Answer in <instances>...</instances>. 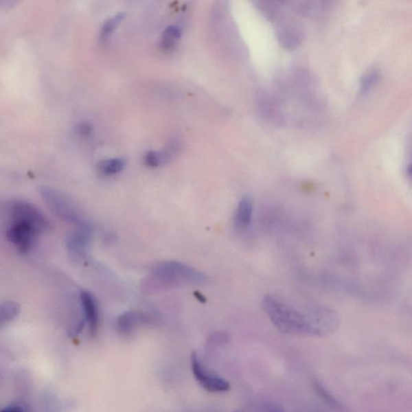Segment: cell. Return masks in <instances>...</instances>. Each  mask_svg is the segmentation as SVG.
Wrapping results in <instances>:
<instances>
[{
  "mask_svg": "<svg viewBox=\"0 0 412 412\" xmlns=\"http://www.w3.org/2000/svg\"><path fill=\"white\" fill-rule=\"evenodd\" d=\"M76 226V229L67 237V246L73 254L82 255L91 243L93 228L90 222L86 221H82Z\"/></svg>",
  "mask_w": 412,
  "mask_h": 412,
  "instance_id": "52a82bcc",
  "label": "cell"
},
{
  "mask_svg": "<svg viewBox=\"0 0 412 412\" xmlns=\"http://www.w3.org/2000/svg\"><path fill=\"white\" fill-rule=\"evenodd\" d=\"M152 280L159 287H176L183 284H203L206 276L192 266L178 261H165L154 266Z\"/></svg>",
  "mask_w": 412,
  "mask_h": 412,
  "instance_id": "7a4b0ae2",
  "label": "cell"
},
{
  "mask_svg": "<svg viewBox=\"0 0 412 412\" xmlns=\"http://www.w3.org/2000/svg\"><path fill=\"white\" fill-rule=\"evenodd\" d=\"M379 73L377 70H371L364 74L360 82V92L365 93L368 92L374 85L378 82L379 79Z\"/></svg>",
  "mask_w": 412,
  "mask_h": 412,
  "instance_id": "e0dca14e",
  "label": "cell"
},
{
  "mask_svg": "<svg viewBox=\"0 0 412 412\" xmlns=\"http://www.w3.org/2000/svg\"><path fill=\"white\" fill-rule=\"evenodd\" d=\"M125 165L126 163L123 159H111V160L102 161L98 165V170L102 175L111 176L123 171Z\"/></svg>",
  "mask_w": 412,
  "mask_h": 412,
  "instance_id": "4fadbf2b",
  "label": "cell"
},
{
  "mask_svg": "<svg viewBox=\"0 0 412 412\" xmlns=\"http://www.w3.org/2000/svg\"><path fill=\"white\" fill-rule=\"evenodd\" d=\"M144 161L148 166L152 168H157L165 163L161 153L154 151H150L145 154Z\"/></svg>",
  "mask_w": 412,
  "mask_h": 412,
  "instance_id": "ac0fdd59",
  "label": "cell"
},
{
  "mask_svg": "<svg viewBox=\"0 0 412 412\" xmlns=\"http://www.w3.org/2000/svg\"><path fill=\"white\" fill-rule=\"evenodd\" d=\"M80 301L84 321L87 323L91 334L95 335L100 325V312H98L96 299L90 292L83 290L80 293Z\"/></svg>",
  "mask_w": 412,
  "mask_h": 412,
  "instance_id": "ba28073f",
  "label": "cell"
},
{
  "mask_svg": "<svg viewBox=\"0 0 412 412\" xmlns=\"http://www.w3.org/2000/svg\"><path fill=\"white\" fill-rule=\"evenodd\" d=\"M40 194L56 216L65 222L76 225L83 221L76 205L62 192L51 187L43 186L40 189Z\"/></svg>",
  "mask_w": 412,
  "mask_h": 412,
  "instance_id": "3957f363",
  "label": "cell"
},
{
  "mask_svg": "<svg viewBox=\"0 0 412 412\" xmlns=\"http://www.w3.org/2000/svg\"><path fill=\"white\" fill-rule=\"evenodd\" d=\"M259 412H285L280 406L274 404V402H264L261 404Z\"/></svg>",
  "mask_w": 412,
  "mask_h": 412,
  "instance_id": "ffe728a7",
  "label": "cell"
},
{
  "mask_svg": "<svg viewBox=\"0 0 412 412\" xmlns=\"http://www.w3.org/2000/svg\"><path fill=\"white\" fill-rule=\"evenodd\" d=\"M38 235L34 229L19 222H13L7 232L8 240L23 254L31 251Z\"/></svg>",
  "mask_w": 412,
  "mask_h": 412,
  "instance_id": "8992f818",
  "label": "cell"
},
{
  "mask_svg": "<svg viewBox=\"0 0 412 412\" xmlns=\"http://www.w3.org/2000/svg\"><path fill=\"white\" fill-rule=\"evenodd\" d=\"M191 365L196 380L205 390L210 392H225L231 388L229 383L224 378L209 372L203 366L196 353H193L191 356Z\"/></svg>",
  "mask_w": 412,
  "mask_h": 412,
  "instance_id": "5b68a950",
  "label": "cell"
},
{
  "mask_svg": "<svg viewBox=\"0 0 412 412\" xmlns=\"http://www.w3.org/2000/svg\"><path fill=\"white\" fill-rule=\"evenodd\" d=\"M181 36V30L179 27L171 25L166 27L163 32L161 46L163 49L172 50L176 45V42Z\"/></svg>",
  "mask_w": 412,
  "mask_h": 412,
  "instance_id": "7c38bea8",
  "label": "cell"
},
{
  "mask_svg": "<svg viewBox=\"0 0 412 412\" xmlns=\"http://www.w3.org/2000/svg\"><path fill=\"white\" fill-rule=\"evenodd\" d=\"M313 387H314L317 394L320 396L321 399H322L325 404L330 405L336 411H343V407L341 406L339 401L331 394L330 391L323 385V383L315 381L314 384H313Z\"/></svg>",
  "mask_w": 412,
  "mask_h": 412,
  "instance_id": "5bb4252c",
  "label": "cell"
},
{
  "mask_svg": "<svg viewBox=\"0 0 412 412\" xmlns=\"http://www.w3.org/2000/svg\"><path fill=\"white\" fill-rule=\"evenodd\" d=\"M196 297L199 299L201 302H205V298L199 293H195Z\"/></svg>",
  "mask_w": 412,
  "mask_h": 412,
  "instance_id": "7402d4cb",
  "label": "cell"
},
{
  "mask_svg": "<svg viewBox=\"0 0 412 412\" xmlns=\"http://www.w3.org/2000/svg\"><path fill=\"white\" fill-rule=\"evenodd\" d=\"M0 412H29L25 407L21 405H12L4 407Z\"/></svg>",
  "mask_w": 412,
  "mask_h": 412,
  "instance_id": "44dd1931",
  "label": "cell"
},
{
  "mask_svg": "<svg viewBox=\"0 0 412 412\" xmlns=\"http://www.w3.org/2000/svg\"><path fill=\"white\" fill-rule=\"evenodd\" d=\"M20 313V306L14 301L0 303V329L16 319Z\"/></svg>",
  "mask_w": 412,
  "mask_h": 412,
  "instance_id": "8fae6325",
  "label": "cell"
},
{
  "mask_svg": "<svg viewBox=\"0 0 412 412\" xmlns=\"http://www.w3.org/2000/svg\"><path fill=\"white\" fill-rule=\"evenodd\" d=\"M266 314L279 332L296 336H321V329L317 314L308 317L277 299L266 296L262 303Z\"/></svg>",
  "mask_w": 412,
  "mask_h": 412,
  "instance_id": "6da1fadb",
  "label": "cell"
},
{
  "mask_svg": "<svg viewBox=\"0 0 412 412\" xmlns=\"http://www.w3.org/2000/svg\"><path fill=\"white\" fill-rule=\"evenodd\" d=\"M253 209V201L249 196H244L238 205L235 214V226L238 231H244L251 222Z\"/></svg>",
  "mask_w": 412,
  "mask_h": 412,
  "instance_id": "30bf717a",
  "label": "cell"
},
{
  "mask_svg": "<svg viewBox=\"0 0 412 412\" xmlns=\"http://www.w3.org/2000/svg\"><path fill=\"white\" fill-rule=\"evenodd\" d=\"M92 126L88 123L79 124L76 128V132L82 137H89L92 133Z\"/></svg>",
  "mask_w": 412,
  "mask_h": 412,
  "instance_id": "d6986e66",
  "label": "cell"
},
{
  "mask_svg": "<svg viewBox=\"0 0 412 412\" xmlns=\"http://www.w3.org/2000/svg\"><path fill=\"white\" fill-rule=\"evenodd\" d=\"M125 13L119 12L115 16H112L108 19V20L106 21L105 23H103L101 31L102 38L103 40L108 38L112 32H113L117 29V27L120 25V23L123 21Z\"/></svg>",
  "mask_w": 412,
  "mask_h": 412,
  "instance_id": "9a60e30c",
  "label": "cell"
},
{
  "mask_svg": "<svg viewBox=\"0 0 412 412\" xmlns=\"http://www.w3.org/2000/svg\"><path fill=\"white\" fill-rule=\"evenodd\" d=\"M279 34V38L283 41V45L288 47V48L297 46L299 41H301L299 32L294 27H292V29L286 27V29L281 30Z\"/></svg>",
  "mask_w": 412,
  "mask_h": 412,
  "instance_id": "2e32d148",
  "label": "cell"
},
{
  "mask_svg": "<svg viewBox=\"0 0 412 412\" xmlns=\"http://www.w3.org/2000/svg\"><path fill=\"white\" fill-rule=\"evenodd\" d=\"M150 317L146 313L140 311H128L121 314L116 321V330L121 335L128 336L137 327L146 324Z\"/></svg>",
  "mask_w": 412,
  "mask_h": 412,
  "instance_id": "9c48e42d",
  "label": "cell"
},
{
  "mask_svg": "<svg viewBox=\"0 0 412 412\" xmlns=\"http://www.w3.org/2000/svg\"><path fill=\"white\" fill-rule=\"evenodd\" d=\"M13 222L25 224L34 229L39 233L49 229V222L35 205L26 201H17L12 203L10 207Z\"/></svg>",
  "mask_w": 412,
  "mask_h": 412,
  "instance_id": "277c9868",
  "label": "cell"
}]
</instances>
